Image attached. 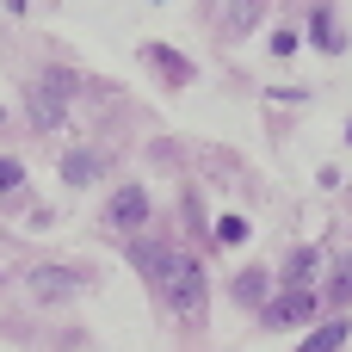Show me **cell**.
Segmentation results:
<instances>
[{
	"label": "cell",
	"instance_id": "6da1fadb",
	"mask_svg": "<svg viewBox=\"0 0 352 352\" xmlns=\"http://www.w3.org/2000/svg\"><path fill=\"white\" fill-rule=\"evenodd\" d=\"M161 297H167V309L173 316H186V322H198L204 316V297H210V278H204V266L192 260V254H167V266H161Z\"/></svg>",
	"mask_w": 352,
	"mask_h": 352
},
{
	"label": "cell",
	"instance_id": "7a4b0ae2",
	"mask_svg": "<svg viewBox=\"0 0 352 352\" xmlns=\"http://www.w3.org/2000/svg\"><path fill=\"white\" fill-rule=\"evenodd\" d=\"M316 309H322L316 291H278V297H266L260 322L266 328H303V322H316Z\"/></svg>",
	"mask_w": 352,
	"mask_h": 352
},
{
	"label": "cell",
	"instance_id": "3957f363",
	"mask_svg": "<svg viewBox=\"0 0 352 352\" xmlns=\"http://www.w3.org/2000/svg\"><path fill=\"white\" fill-rule=\"evenodd\" d=\"M142 223H148V192H142L136 179H124V186L111 192V204H105V229L130 235V229H142Z\"/></svg>",
	"mask_w": 352,
	"mask_h": 352
},
{
	"label": "cell",
	"instance_id": "277c9868",
	"mask_svg": "<svg viewBox=\"0 0 352 352\" xmlns=\"http://www.w3.org/2000/svg\"><path fill=\"white\" fill-rule=\"evenodd\" d=\"M25 105H31V124H37V130H62V124H68V93H62L56 80H31V99H25Z\"/></svg>",
	"mask_w": 352,
	"mask_h": 352
},
{
	"label": "cell",
	"instance_id": "5b68a950",
	"mask_svg": "<svg viewBox=\"0 0 352 352\" xmlns=\"http://www.w3.org/2000/svg\"><path fill=\"white\" fill-rule=\"evenodd\" d=\"M80 291V272L74 266H37L31 272V297L37 303H56V297H74Z\"/></svg>",
	"mask_w": 352,
	"mask_h": 352
},
{
	"label": "cell",
	"instance_id": "8992f818",
	"mask_svg": "<svg viewBox=\"0 0 352 352\" xmlns=\"http://www.w3.org/2000/svg\"><path fill=\"white\" fill-rule=\"evenodd\" d=\"M266 297H272V272L248 266V272L235 278V303H241V309H266Z\"/></svg>",
	"mask_w": 352,
	"mask_h": 352
},
{
	"label": "cell",
	"instance_id": "52a82bcc",
	"mask_svg": "<svg viewBox=\"0 0 352 352\" xmlns=\"http://www.w3.org/2000/svg\"><path fill=\"white\" fill-rule=\"evenodd\" d=\"M346 334H352L346 316H334V322H316V334H309L297 352H340V346H346Z\"/></svg>",
	"mask_w": 352,
	"mask_h": 352
},
{
	"label": "cell",
	"instance_id": "ba28073f",
	"mask_svg": "<svg viewBox=\"0 0 352 352\" xmlns=\"http://www.w3.org/2000/svg\"><path fill=\"white\" fill-rule=\"evenodd\" d=\"M309 37H316V50H328V56H340V50H346V37H340V25H334V12H328V6H316Z\"/></svg>",
	"mask_w": 352,
	"mask_h": 352
},
{
	"label": "cell",
	"instance_id": "9c48e42d",
	"mask_svg": "<svg viewBox=\"0 0 352 352\" xmlns=\"http://www.w3.org/2000/svg\"><path fill=\"white\" fill-rule=\"evenodd\" d=\"M62 179H68V186H93V179H99V155H93V148L62 155Z\"/></svg>",
	"mask_w": 352,
	"mask_h": 352
},
{
	"label": "cell",
	"instance_id": "30bf717a",
	"mask_svg": "<svg viewBox=\"0 0 352 352\" xmlns=\"http://www.w3.org/2000/svg\"><path fill=\"white\" fill-rule=\"evenodd\" d=\"M309 278H316V248H297L285 260V291H316Z\"/></svg>",
	"mask_w": 352,
	"mask_h": 352
},
{
	"label": "cell",
	"instance_id": "8fae6325",
	"mask_svg": "<svg viewBox=\"0 0 352 352\" xmlns=\"http://www.w3.org/2000/svg\"><path fill=\"white\" fill-rule=\"evenodd\" d=\"M148 62H155V68H167V74H173V87H186V80H192V62H186V56H173V50H161V43L148 50Z\"/></svg>",
	"mask_w": 352,
	"mask_h": 352
},
{
	"label": "cell",
	"instance_id": "7c38bea8",
	"mask_svg": "<svg viewBox=\"0 0 352 352\" xmlns=\"http://www.w3.org/2000/svg\"><path fill=\"white\" fill-rule=\"evenodd\" d=\"M217 241L223 248H241L248 241V217H217Z\"/></svg>",
	"mask_w": 352,
	"mask_h": 352
},
{
	"label": "cell",
	"instance_id": "4fadbf2b",
	"mask_svg": "<svg viewBox=\"0 0 352 352\" xmlns=\"http://www.w3.org/2000/svg\"><path fill=\"white\" fill-rule=\"evenodd\" d=\"M328 303H352V260H340V272L328 285Z\"/></svg>",
	"mask_w": 352,
	"mask_h": 352
},
{
	"label": "cell",
	"instance_id": "5bb4252c",
	"mask_svg": "<svg viewBox=\"0 0 352 352\" xmlns=\"http://www.w3.org/2000/svg\"><path fill=\"white\" fill-rule=\"evenodd\" d=\"M19 186H25V167L12 155H0V192H19Z\"/></svg>",
	"mask_w": 352,
	"mask_h": 352
},
{
	"label": "cell",
	"instance_id": "9a60e30c",
	"mask_svg": "<svg viewBox=\"0 0 352 352\" xmlns=\"http://www.w3.org/2000/svg\"><path fill=\"white\" fill-rule=\"evenodd\" d=\"M346 142H352V124H346Z\"/></svg>",
	"mask_w": 352,
	"mask_h": 352
},
{
	"label": "cell",
	"instance_id": "2e32d148",
	"mask_svg": "<svg viewBox=\"0 0 352 352\" xmlns=\"http://www.w3.org/2000/svg\"><path fill=\"white\" fill-rule=\"evenodd\" d=\"M0 124H6V111H0Z\"/></svg>",
	"mask_w": 352,
	"mask_h": 352
}]
</instances>
